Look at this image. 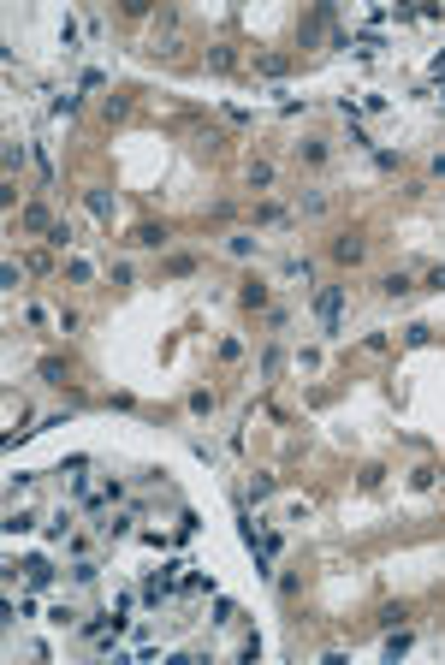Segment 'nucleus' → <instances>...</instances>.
Segmentation results:
<instances>
[{
	"instance_id": "ddd939ff",
	"label": "nucleus",
	"mask_w": 445,
	"mask_h": 665,
	"mask_svg": "<svg viewBox=\"0 0 445 665\" xmlns=\"http://www.w3.org/2000/svg\"><path fill=\"white\" fill-rule=\"evenodd\" d=\"M24 226H30V232H54V220H48V208H24Z\"/></svg>"
},
{
	"instance_id": "6e6552de",
	"label": "nucleus",
	"mask_w": 445,
	"mask_h": 665,
	"mask_svg": "<svg viewBox=\"0 0 445 665\" xmlns=\"http://www.w3.org/2000/svg\"><path fill=\"white\" fill-rule=\"evenodd\" d=\"M238 297H243V309H268V286H261V279H250Z\"/></svg>"
},
{
	"instance_id": "aec40b11",
	"label": "nucleus",
	"mask_w": 445,
	"mask_h": 665,
	"mask_svg": "<svg viewBox=\"0 0 445 665\" xmlns=\"http://www.w3.org/2000/svg\"><path fill=\"white\" fill-rule=\"evenodd\" d=\"M427 291H445V268H427Z\"/></svg>"
},
{
	"instance_id": "4468645a",
	"label": "nucleus",
	"mask_w": 445,
	"mask_h": 665,
	"mask_svg": "<svg viewBox=\"0 0 445 665\" xmlns=\"http://www.w3.org/2000/svg\"><path fill=\"white\" fill-rule=\"evenodd\" d=\"M65 279H72V286H89L95 268H89V261H72V268H65Z\"/></svg>"
},
{
	"instance_id": "a211bd4d",
	"label": "nucleus",
	"mask_w": 445,
	"mask_h": 665,
	"mask_svg": "<svg viewBox=\"0 0 445 665\" xmlns=\"http://www.w3.org/2000/svg\"><path fill=\"white\" fill-rule=\"evenodd\" d=\"M48 244H54V249H65V244H72V226H65V220H54V232H48Z\"/></svg>"
},
{
	"instance_id": "9d476101",
	"label": "nucleus",
	"mask_w": 445,
	"mask_h": 665,
	"mask_svg": "<svg viewBox=\"0 0 445 665\" xmlns=\"http://www.w3.org/2000/svg\"><path fill=\"white\" fill-rule=\"evenodd\" d=\"M89 214H95V220H113V196L107 190H89Z\"/></svg>"
},
{
	"instance_id": "f257e3e1",
	"label": "nucleus",
	"mask_w": 445,
	"mask_h": 665,
	"mask_svg": "<svg viewBox=\"0 0 445 665\" xmlns=\"http://www.w3.org/2000/svg\"><path fill=\"white\" fill-rule=\"evenodd\" d=\"M339 303H344V286H326V291L315 297V309H321V321H326V332H339Z\"/></svg>"
},
{
	"instance_id": "7ed1b4c3",
	"label": "nucleus",
	"mask_w": 445,
	"mask_h": 665,
	"mask_svg": "<svg viewBox=\"0 0 445 665\" xmlns=\"http://www.w3.org/2000/svg\"><path fill=\"white\" fill-rule=\"evenodd\" d=\"M362 256H368V238H333V261L351 268V261H362Z\"/></svg>"
},
{
	"instance_id": "20e7f679",
	"label": "nucleus",
	"mask_w": 445,
	"mask_h": 665,
	"mask_svg": "<svg viewBox=\"0 0 445 665\" xmlns=\"http://www.w3.org/2000/svg\"><path fill=\"white\" fill-rule=\"evenodd\" d=\"M226 249H232L238 261H250L256 249H261V238H256V232H232V238H226Z\"/></svg>"
},
{
	"instance_id": "0eeeda50",
	"label": "nucleus",
	"mask_w": 445,
	"mask_h": 665,
	"mask_svg": "<svg viewBox=\"0 0 445 665\" xmlns=\"http://www.w3.org/2000/svg\"><path fill=\"white\" fill-rule=\"evenodd\" d=\"M380 291H386V297H410V291H416V279H410V274H386Z\"/></svg>"
},
{
	"instance_id": "f03ea898",
	"label": "nucleus",
	"mask_w": 445,
	"mask_h": 665,
	"mask_svg": "<svg viewBox=\"0 0 445 665\" xmlns=\"http://www.w3.org/2000/svg\"><path fill=\"white\" fill-rule=\"evenodd\" d=\"M131 244H143V249H167V244H172V232H167V226H155V220H143L137 232H131Z\"/></svg>"
},
{
	"instance_id": "9b49d317",
	"label": "nucleus",
	"mask_w": 445,
	"mask_h": 665,
	"mask_svg": "<svg viewBox=\"0 0 445 665\" xmlns=\"http://www.w3.org/2000/svg\"><path fill=\"white\" fill-rule=\"evenodd\" d=\"M268 185H273V166L256 161V166H250V190H268Z\"/></svg>"
},
{
	"instance_id": "2eb2a0df",
	"label": "nucleus",
	"mask_w": 445,
	"mask_h": 665,
	"mask_svg": "<svg viewBox=\"0 0 445 665\" xmlns=\"http://www.w3.org/2000/svg\"><path fill=\"white\" fill-rule=\"evenodd\" d=\"M24 571H30V582H36V588H48V582H54V571H48V564H42V558H30V564H24Z\"/></svg>"
},
{
	"instance_id": "6ab92c4d",
	"label": "nucleus",
	"mask_w": 445,
	"mask_h": 665,
	"mask_svg": "<svg viewBox=\"0 0 445 665\" xmlns=\"http://www.w3.org/2000/svg\"><path fill=\"white\" fill-rule=\"evenodd\" d=\"M190 410H196V416H208V410H214V392L196 386V392H190Z\"/></svg>"
},
{
	"instance_id": "423d86ee",
	"label": "nucleus",
	"mask_w": 445,
	"mask_h": 665,
	"mask_svg": "<svg viewBox=\"0 0 445 665\" xmlns=\"http://www.w3.org/2000/svg\"><path fill=\"white\" fill-rule=\"evenodd\" d=\"M297 161H303V166H326V143H321V137L297 143Z\"/></svg>"
},
{
	"instance_id": "1a4fd4ad",
	"label": "nucleus",
	"mask_w": 445,
	"mask_h": 665,
	"mask_svg": "<svg viewBox=\"0 0 445 665\" xmlns=\"http://www.w3.org/2000/svg\"><path fill=\"white\" fill-rule=\"evenodd\" d=\"M72 535V511H54V517H48V541H65Z\"/></svg>"
},
{
	"instance_id": "dca6fc26",
	"label": "nucleus",
	"mask_w": 445,
	"mask_h": 665,
	"mask_svg": "<svg viewBox=\"0 0 445 665\" xmlns=\"http://www.w3.org/2000/svg\"><path fill=\"white\" fill-rule=\"evenodd\" d=\"M95 576H101V564H89V558L72 564V582H95Z\"/></svg>"
},
{
	"instance_id": "f3484780",
	"label": "nucleus",
	"mask_w": 445,
	"mask_h": 665,
	"mask_svg": "<svg viewBox=\"0 0 445 665\" xmlns=\"http://www.w3.org/2000/svg\"><path fill=\"white\" fill-rule=\"evenodd\" d=\"M42 380H48V386H65V369H60V362H54V357H48V362H42Z\"/></svg>"
},
{
	"instance_id": "39448f33",
	"label": "nucleus",
	"mask_w": 445,
	"mask_h": 665,
	"mask_svg": "<svg viewBox=\"0 0 445 665\" xmlns=\"http://www.w3.org/2000/svg\"><path fill=\"white\" fill-rule=\"evenodd\" d=\"M410 647H416V636H410V629L398 624V629H392V636H386V659H404Z\"/></svg>"
},
{
	"instance_id": "f8f14e48",
	"label": "nucleus",
	"mask_w": 445,
	"mask_h": 665,
	"mask_svg": "<svg viewBox=\"0 0 445 665\" xmlns=\"http://www.w3.org/2000/svg\"><path fill=\"white\" fill-rule=\"evenodd\" d=\"M30 529H36V517H30V511H12V517H6V535H30Z\"/></svg>"
}]
</instances>
